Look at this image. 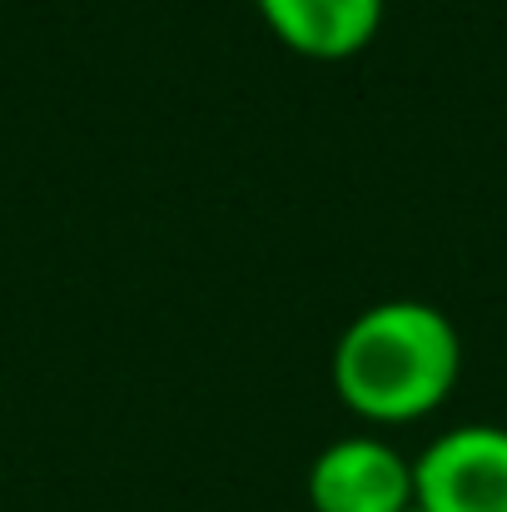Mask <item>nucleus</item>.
Wrapping results in <instances>:
<instances>
[{"instance_id":"nucleus-1","label":"nucleus","mask_w":507,"mask_h":512,"mask_svg":"<svg viewBox=\"0 0 507 512\" xmlns=\"http://www.w3.org/2000/svg\"><path fill=\"white\" fill-rule=\"evenodd\" d=\"M463 378L458 324L423 299H383L343 324L329 358L338 403L373 428L433 418Z\"/></svg>"},{"instance_id":"nucleus-4","label":"nucleus","mask_w":507,"mask_h":512,"mask_svg":"<svg viewBox=\"0 0 507 512\" xmlns=\"http://www.w3.org/2000/svg\"><path fill=\"white\" fill-rule=\"evenodd\" d=\"M254 10L289 55L343 65L378 40L388 0H254Z\"/></svg>"},{"instance_id":"nucleus-5","label":"nucleus","mask_w":507,"mask_h":512,"mask_svg":"<svg viewBox=\"0 0 507 512\" xmlns=\"http://www.w3.org/2000/svg\"><path fill=\"white\" fill-rule=\"evenodd\" d=\"M408 512H418V503H413V508H408Z\"/></svg>"},{"instance_id":"nucleus-3","label":"nucleus","mask_w":507,"mask_h":512,"mask_svg":"<svg viewBox=\"0 0 507 512\" xmlns=\"http://www.w3.org/2000/svg\"><path fill=\"white\" fill-rule=\"evenodd\" d=\"M304 493L314 512H408L413 458L378 433H348L309 463Z\"/></svg>"},{"instance_id":"nucleus-2","label":"nucleus","mask_w":507,"mask_h":512,"mask_svg":"<svg viewBox=\"0 0 507 512\" xmlns=\"http://www.w3.org/2000/svg\"><path fill=\"white\" fill-rule=\"evenodd\" d=\"M418 512H507V428L458 423L413 458Z\"/></svg>"}]
</instances>
